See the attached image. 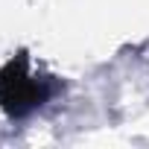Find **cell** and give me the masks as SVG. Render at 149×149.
Wrapping results in <instances>:
<instances>
[{
    "mask_svg": "<svg viewBox=\"0 0 149 149\" xmlns=\"http://www.w3.org/2000/svg\"><path fill=\"white\" fill-rule=\"evenodd\" d=\"M50 94V82L41 79L29 67L26 53L12 58L0 70V108L9 117H24L32 108H38Z\"/></svg>",
    "mask_w": 149,
    "mask_h": 149,
    "instance_id": "obj_1",
    "label": "cell"
}]
</instances>
